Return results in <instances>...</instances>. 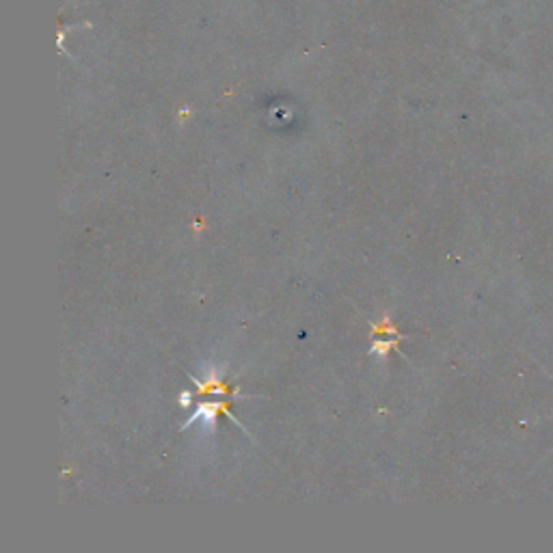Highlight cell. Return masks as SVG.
Returning <instances> with one entry per match:
<instances>
[{"instance_id": "1", "label": "cell", "mask_w": 553, "mask_h": 553, "mask_svg": "<svg viewBox=\"0 0 553 553\" xmlns=\"http://www.w3.org/2000/svg\"><path fill=\"white\" fill-rule=\"evenodd\" d=\"M398 344L395 341H380V344H376L374 348H372V353H378V355H387L391 348H395Z\"/></svg>"}]
</instances>
